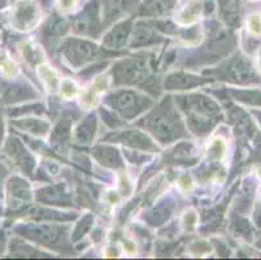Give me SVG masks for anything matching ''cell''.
Wrapping results in <instances>:
<instances>
[{"instance_id": "6da1fadb", "label": "cell", "mask_w": 261, "mask_h": 260, "mask_svg": "<svg viewBox=\"0 0 261 260\" xmlns=\"http://www.w3.org/2000/svg\"><path fill=\"white\" fill-rule=\"evenodd\" d=\"M17 65L4 51H0V73L6 77H15L17 75Z\"/></svg>"}, {"instance_id": "3957f363", "label": "cell", "mask_w": 261, "mask_h": 260, "mask_svg": "<svg viewBox=\"0 0 261 260\" xmlns=\"http://www.w3.org/2000/svg\"><path fill=\"white\" fill-rule=\"evenodd\" d=\"M260 68H261V57H260Z\"/></svg>"}, {"instance_id": "7a4b0ae2", "label": "cell", "mask_w": 261, "mask_h": 260, "mask_svg": "<svg viewBox=\"0 0 261 260\" xmlns=\"http://www.w3.org/2000/svg\"><path fill=\"white\" fill-rule=\"evenodd\" d=\"M248 30L252 35L258 37L261 35V16L260 14H252L250 18H248Z\"/></svg>"}]
</instances>
